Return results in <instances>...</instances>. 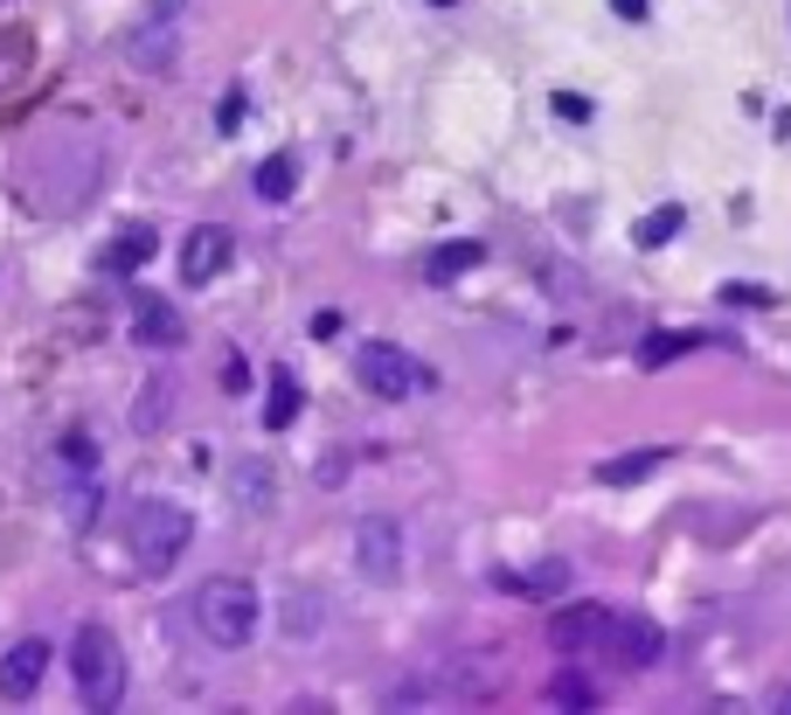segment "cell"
I'll return each instance as SVG.
<instances>
[{"mask_svg": "<svg viewBox=\"0 0 791 715\" xmlns=\"http://www.w3.org/2000/svg\"><path fill=\"white\" fill-rule=\"evenodd\" d=\"M195 542V514L174 508V500H140L125 521V549H132V570L140 576H167Z\"/></svg>", "mask_w": 791, "mask_h": 715, "instance_id": "obj_1", "label": "cell"}, {"mask_svg": "<svg viewBox=\"0 0 791 715\" xmlns=\"http://www.w3.org/2000/svg\"><path fill=\"white\" fill-rule=\"evenodd\" d=\"M70 681L84 708H119L125 702V653H119V632L104 625H76L70 632Z\"/></svg>", "mask_w": 791, "mask_h": 715, "instance_id": "obj_2", "label": "cell"}, {"mask_svg": "<svg viewBox=\"0 0 791 715\" xmlns=\"http://www.w3.org/2000/svg\"><path fill=\"white\" fill-rule=\"evenodd\" d=\"M195 625L208 646H250L257 640V591L244 584V576H208V584L195 591Z\"/></svg>", "mask_w": 791, "mask_h": 715, "instance_id": "obj_3", "label": "cell"}, {"mask_svg": "<svg viewBox=\"0 0 791 715\" xmlns=\"http://www.w3.org/2000/svg\"><path fill=\"white\" fill-rule=\"evenodd\" d=\"M355 570L368 576V584H396V576H403V528H396L389 514H361V528H355Z\"/></svg>", "mask_w": 791, "mask_h": 715, "instance_id": "obj_4", "label": "cell"}, {"mask_svg": "<svg viewBox=\"0 0 791 715\" xmlns=\"http://www.w3.org/2000/svg\"><path fill=\"white\" fill-rule=\"evenodd\" d=\"M355 376H361L368 389H376L382 404H403V396H410L417 382H424V376H417V361H410L403 348H396V340H361V355H355Z\"/></svg>", "mask_w": 791, "mask_h": 715, "instance_id": "obj_5", "label": "cell"}, {"mask_svg": "<svg viewBox=\"0 0 791 715\" xmlns=\"http://www.w3.org/2000/svg\"><path fill=\"white\" fill-rule=\"evenodd\" d=\"M597 653L612 660L618 674H639V667H653V660L667 653V632H659L653 619H612L604 640H597Z\"/></svg>", "mask_w": 791, "mask_h": 715, "instance_id": "obj_6", "label": "cell"}, {"mask_svg": "<svg viewBox=\"0 0 791 715\" xmlns=\"http://www.w3.org/2000/svg\"><path fill=\"white\" fill-rule=\"evenodd\" d=\"M229 257H236V236L223 223H195L188 244H181V285H216L229 272Z\"/></svg>", "mask_w": 791, "mask_h": 715, "instance_id": "obj_7", "label": "cell"}, {"mask_svg": "<svg viewBox=\"0 0 791 715\" xmlns=\"http://www.w3.org/2000/svg\"><path fill=\"white\" fill-rule=\"evenodd\" d=\"M42 674H49V646L42 640H21V646L0 653V695L8 702H29L42 687Z\"/></svg>", "mask_w": 791, "mask_h": 715, "instance_id": "obj_8", "label": "cell"}, {"mask_svg": "<svg viewBox=\"0 0 791 715\" xmlns=\"http://www.w3.org/2000/svg\"><path fill=\"white\" fill-rule=\"evenodd\" d=\"M604 625H612L604 604H563V612L548 619V640H556V653H590L604 640Z\"/></svg>", "mask_w": 791, "mask_h": 715, "instance_id": "obj_9", "label": "cell"}, {"mask_svg": "<svg viewBox=\"0 0 791 715\" xmlns=\"http://www.w3.org/2000/svg\"><path fill=\"white\" fill-rule=\"evenodd\" d=\"M493 591H507V597H563L569 591V563H535V570H493Z\"/></svg>", "mask_w": 791, "mask_h": 715, "instance_id": "obj_10", "label": "cell"}, {"mask_svg": "<svg viewBox=\"0 0 791 715\" xmlns=\"http://www.w3.org/2000/svg\"><path fill=\"white\" fill-rule=\"evenodd\" d=\"M132 340H140V348H181L174 299H140V306H132Z\"/></svg>", "mask_w": 791, "mask_h": 715, "instance_id": "obj_11", "label": "cell"}, {"mask_svg": "<svg viewBox=\"0 0 791 715\" xmlns=\"http://www.w3.org/2000/svg\"><path fill=\"white\" fill-rule=\"evenodd\" d=\"M659 466H674V452H667V445H639V452H618V459H604V466H597V487H639V480H653Z\"/></svg>", "mask_w": 791, "mask_h": 715, "instance_id": "obj_12", "label": "cell"}, {"mask_svg": "<svg viewBox=\"0 0 791 715\" xmlns=\"http://www.w3.org/2000/svg\"><path fill=\"white\" fill-rule=\"evenodd\" d=\"M153 251H161V236H153V223H125L119 236H112V251H104V272H140V264L153 257Z\"/></svg>", "mask_w": 791, "mask_h": 715, "instance_id": "obj_13", "label": "cell"}, {"mask_svg": "<svg viewBox=\"0 0 791 715\" xmlns=\"http://www.w3.org/2000/svg\"><path fill=\"white\" fill-rule=\"evenodd\" d=\"M680 229H688V208H680V202H659V208H646V216L631 223V244H639V251H667Z\"/></svg>", "mask_w": 791, "mask_h": 715, "instance_id": "obj_14", "label": "cell"}, {"mask_svg": "<svg viewBox=\"0 0 791 715\" xmlns=\"http://www.w3.org/2000/svg\"><path fill=\"white\" fill-rule=\"evenodd\" d=\"M480 257H486V244H472V236H459V244H438V251L424 257V278H431V285H452V278H465Z\"/></svg>", "mask_w": 791, "mask_h": 715, "instance_id": "obj_15", "label": "cell"}, {"mask_svg": "<svg viewBox=\"0 0 791 715\" xmlns=\"http://www.w3.org/2000/svg\"><path fill=\"white\" fill-rule=\"evenodd\" d=\"M716 334H701V327H680V334H646V348H639V361L646 368H667V361H680V355H695V348H708Z\"/></svg>", "mask_w": 791, "mask_h": 715, "instance_id": "obj_16", "label": "cell"}, {"mask_svg": "<svg viewBox=\"0 0 791 715\" xmlns=\"http://www.w3.org/2000/svg\"><path fill=\"white\" fill-rule=\"evenodd\" d=\"M299 410H306V389L278 368V376H271V396H264V423H271V431H285V423H292Z\"/></svg>", "mask_w": 791, "mask_h": 715, "instance_id": "obj_17", "label": "cell"}, {"mask_svg": "<svg viewBox=\"0 0 791 715\" xmlns=\"http://www.w3.org/2000/svg\"><path fill=\"white\" fill-rule=\"evenodd\" d=\"M542 702H548V708H597V687L576 674V667H563L556 681H548V695H542Z\"/></svg>", "mask_w": 791, "mask_h": 715, "instance_id": "obj_18", "label": "cell"}, {"mask_svg": "<svg viewBox=\"0 0 791 715\" xmlns=\"http://www.w3.org/2000/svg\"><path fill=\"white\" fill-rule=\"evenodd\" d=\"M292 181H299V161H292V153H271V161L257 167V195L264 202H285V195H292Z\"/></svg>", "mask_w": 791, "mask_h": 715, "instance_id": "obj_19", "label": "cell"}, {"mask_svg": "<svg viewBox=\"0 0 791 715\" xmlns=\"http://www.w3.org/2000/svg\"><path fill=\"white\" fill-rule=\"evenodd\" d=\"M174 21H181V0H146L132 29H174Z\"/></svg>", "mask_w": 791, "mask_h": 715, "instance_id": "obj_20", "label": "cell"}, {"mask_svg": "<svg viewBox=\"0 0 791 715\" xmlns=\"http://www.w3.org/2000/svg\"><path fill=\"white\" fill-rule=\"evenodd\" d=\"M161 396H167V382H153V389L140 396V417H132L140 431H161Z\"/></svg>", "mask_w": 791, "mask_h": 715, "instance_id": "obj_21", "label": "cell"}, {"mask_svg": "<svg viewBox=\"0 0 791 715\" xmlns=\"http://www.w3.org/2000/svg\"><path fill=\"white\" fill-rule=\"evenodd\" d=\"M722 299H729V306H771L763 285H722Z\"/></svg>", "mask_w": 791, "mask_h": 715, "instance_id": "obj_22", "label": "cell"}, {"mask_svg": "<svg viewBox=\"0 0 791 715\" xmlns=\"http://www.w3.org/2000/svg\"><path fill=\"white\" fill-rule=\"evenodd\" d=\"M223 389H250V361L229 355V361H223Z\"/></svg>", "mask_w": 791, "mask_h": 715, "instance_id": "obj_23", "label": "cell"}, {"mask_svg": "<svg viewBox=\"0 0 791 715\" xmlns=\"http://www.w3.org/2000/svg\"><path fill=\"white\" fill-rule=\"evenodd\" d=\"M340 334V313H312V340H333Z\"/></svg>", "mask_w": 791, "mask_h": 715, "instance_id": "obj_24", "label": "cell"}, {"mask_svg": "<svg viewBox=\"0 0 791 715\" xmlns=\"http://www.w3.org/2000/svg\"><path fill=\"white\" fill-rule=\"evenodd\" d=\"M612 8H618L625 21H646V0H612Z\"/></svg>", "mask_w": 791, "mask_h": 715, "instance_id": "obj_25", "label": "cell"}, {"mask_svg": "<svg viewBox=\"0 0 791 715\" xmlns=\"http://www.w3.org/2000/svg\"><path fill=\"white\" fill-rule=\"evenodd\" d=\"M771 708H791V687H778V695H771Z\"/></svg>", "mask_w": 791, "mask_h": 715, "instance_id": "obj_26", "label": "cell"}, {"mask_svg": "<svg viewBox=\"0 0 791 715\" xmlns=\"http://www.w3.org/2000/svg\"><path fill=\"white\" fill-rule=\"evenodd\" d=\"M431 8H452V0H431Z\"/></svg>", "mask_w": 791, "mask_h": 715, "instance_id": "obj_27", "label": "cell"}]
</instances>
